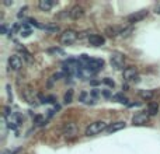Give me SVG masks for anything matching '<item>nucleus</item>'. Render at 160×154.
Wrapping results in <instances>:
<instances>
[{
    "label": "nucleus",
    "mask_w": 160,
    "mask_h": 154,
    "mask_svg": "<svg viewBox=\"0 0 160 154\" xmlns=\"http://www.w3.org/2000/svg\"><path fill=\"white\" fill-rule=\"evenodd\" d=\"M17 49H18V52H20V53L23 55V57H24L25 60H27V62H31V53L27 51V49L24 48V46L18 45V46H17Z\"/></svg>",
    "instance_id": "aec40b11"
},
{
    "label": "nucleus",
    "mask_w": 160,
    "mask_h": 154,
    "mask_svg": "<svg viewBox=\"0 0 160 154\" xmlns=\"http://www.w3.org/2000/svg\"><path fill=\"white\" fill-rule=\"evenodd\" d=\"M23 95H24L25 101H27L28 104H35V97H34V91L31 90V88H27V90H24V93H23Z\"/></svg>",
    "instance_id": "f3484780"
},
{
    "label": "nucleus",
    "mask_w": 160,
    "mask_h": 154,
    "mask_svg": "<svg viewBox=\"0 0 160 154\" xmlns=\"http://www.w3.org/2000/svg\"><path fill=\"white\" fill-rule=\"evenodd\" d=\"M125 126H127V123H125L124 121H118V122H114V123H110L108 127H107L106 132L107 133H114V132H119V130L125 129Z\"/></svg>",
    "instance_id": "f8f14e48"
},
{
    "label": "nucleus",
    "mask_w": 160,
    "mask_h": 154,
    "mask_svg": "<svg viewBox=\"0 0 160 154\" xmlns=\"http://www.w3.org/2000/svg\"><path fill=\"white\" fill-rule=\"evenodd\" d=\"M79 100L82 101L83 104H87V105H94V104H96V98L91 95V93H87V91H83V93H80V97H79Z\"/></svg>",
    "instance_id": "ddd939ff"
},
{
    "label": "nucleus",
    "mask_w": 160,
    "mask_h": 154,
    "mask_svg": "<svg viewBox=\"0 0 160 154\" xmlns=\"http://www.w3.org/2000/svg\"><path fill=\"white\" fill-rule=\"evenodd\" d=\"M55 2H52V0H39L38 2V9L42 10V11H49V10L54 7Z\"/></svg>",
    "instance_id": "4468645a"
},
{
    "label": "nucleus",
    "mask_w": 160,
    "mask_h": 154,
    "mask_svg": "<svg viewBox=\"0 0 160 154\" xmlns=\"http://www.w3.org/2000/svg\"><path fill=\"white\" fill-rule=\"evenodd\" d=\"M6 88H7V95H9V102H11V100H13V94H11V88H10V84H7Z\"/></svg>",
    "instance_id": "c756f323"
},
{
    "label": "nucleus",
    "mask_w": 160,
    "mask_h": 154,
    "mask_svg": "<svg viewBox=\"0 0 160 154\" xmlns=\"http://www.w3.org/2000/svg\"><path fill=\"white\" fill-rule=\"evenodd\" d=\"M84 15V9L82 6H73L72 9L69 10V17L72 20H79Z\"/></svg>",
    "instance_id": "9b49d317"
},
{
    "label": "nucleus",
    "mask_w": 160,
    "mask_h": 154,
    "mask_svg": "<svg viewBox=\"0 0 160 154\" xmlns=\"http://www.w3.org/2000/svg\"><path fill=\"white\" fill-rule=\"evenodd\" d=\"M3 154H11V151H4Z\"/></svg>",
    "instance_id": "e433bc0d"
},
{
    "label": "nucleus",
    "mask_w": 160,
    "mask_h": 154,
    "mask_svg": "<svg viewBox=\"0 0 160 154\" xmlns=\"http://www.w3.org/2000/svg\"><path fill=\"white\" fill-rule=\"evenodd\" d=\"M77 126H76L75 123H66L63 127V136L67 137V139H70V137H75L77 136Z\"/></svg>",
    "instance_id": "1a4fd4ad"
},
{
    "label": "nucleus",
    "mask_w": 160,
    "mask_h": 154,
    "mask_svg": "<svg viewBox=\"0 0 160 154\" xmlns=\"http://www.w3.org/2000/svg\"><path fill=\"white\" fill-rule=\"evenodd\" d=\"M154 13L160 15V4H159V6H156V9H154Z\"/></svg>",
    "instance_id": "f704fd0d"
},
{
    "label": "nucleus",
    "mask_w": 160,
    "mask_h": 154,
    "mask_svg": "<svg viewBox=\"0 0 160 154\" xmlns=\"http://www.w3.org/2000/svg\"><path fill=\"white\" fill-rule=\"evenodd\" d=\"M101 83V80H90V84L91 85H98Z\"/></svg>",
    "instance_id": "2f4dec72"
},
{
    "label": "nucleus",
    "mask_w": 160,
    "mask_h": 154,
    "mask_svg": "<svg viewBox=\"0 0 160 154\" xmlns=\"http://www.w3.org/2000/svg\"><path fill=\"white\" fill-rule=\"evenodd\" d=\"M122 32H124V30L119 28V27H115V25H114V27H107L106 28V34L108 36H111V38H112V36L119 35V34H122Z\"/></svg>",
    "instance_id": "dca6fc26"
},
{
    "label": "nucleus",
    "mask_w": 160,
    "mask_h": 154,
    "mask_svg": "<svg viewBox=\"0 0 160 154\" xmlns=\"http://www.w3.org/2000/svg\"><path fill=\"white\" fill-rule=\"evenodd\" d=\"M148 10H141V11H135L133 14H129L127 17V21L129 23V24H135V23H139L142 21V20H145L146 15H148Z\"/></svg>",
    "instance_id": "423d86ee"
},
{
    "label": "nucleus",
    "mask_w": 160,
    "mask_h": 154,
    "mask_svg": "<svg viewBox=\"0 0 160 154\" xmlns=\"http://www.w3.org/2000/svg\"><path fill=\"white\" fill-rule=\"evenodd\" d=\"M4 4H6V6H11L13 2H4Z\"/></svg>",
    "instance_id": "c9c22d12"
},
{
    "label": "nucleus",
    "mask_w": 160,
    "mask_h": 154,
    "mask_svg": "<svg viewBox=\"0 0 160 154\" xmlns=\"http://www.w3.org/2000/svg\"><path fill=\"white\" fill-rule=\"evenodd\" d=\"M139 105H141V104H139V102H132V104H128V106H129V108H131V106H139Z\"/></svg>",
    "instance_id": "72a5a7b5"
},
{
    "label": "nucleus",
    "mask_w": 160,
    "mask_h": 154,
    "mask_svg": "<svg viewBox=\"0 0 160 154\" xmlns=\"http://www.w3.org/2000/svg\"><path fill=\"white\" fill-rule=\"evenodd\" d=\"M48 53L49 55H54V56H65V51L62 48H49L48 49Z\"/></svg>",
    "instance_id": "412c9836"
},
{
    "label": "nucleus",
    "mask_w": 160,
    "mask_h": 154,
    "mask_svg": "<svg viewBox=\"0 0 160 154\" xmlns=\"http://www.w3.org/2000/svg\"><path fill=\"white\" fill-rule=\"evenodd\" d=\"M148 114L149 116H154V115L159 114V104L157 102H150L148 105Z\"/></svg>",
    "instance_id": "a211bd4d"
},
{
    "label": "nucleus",
    "mask_w": 160,
    "mask_h": 154,
    "mask_svg": "<svg viewBox=\"0 0 160 154\" xmlns=\"http://www.w3.org/2000/svg\"><path fill=\"white\" fill-rule=\"evenodd\" d=\"M110 63L114 67L115 70H121L124 69V63H125V57L121 52H112L110 56Z\"/></svg>",
    "instance_id": "20e7f679"
},
{
    "label": "nucleus",
    "mask_w": 160,
    "mask_h": 154,
    "mask_svg": "<svg viewBox=\"0 0 160 154\" xmlns=\"http://www.w3.org/2000/svg\"><path fill=\"white\" fill-rule=\"evenodd\" d=\"M73 101V91L72 90H67L66 94H65V97H63V102L65 104H70Z\"/></svg>",
    "instance_id": "b1692460"
},
{
    "label": "nucleus",
    "mask_w": 160,
    "mask_h": 154,
    "mask_svg": "<svg viewBox=\"0 0 160 154\" xmlns=\"http://www.w3.org/2000/svg\"><path fill=\"white\" fill-rule=\"evenodd\" d=\"M41 30H45V31H48V32H58L59 31V27H58L56 24H54V23H48V24H44V25H41Z\"/></svg>",
    "instance_id": "6ab92c4d"
},
{
    "label": "nucleus",
    "mask_w": 160,
    "mask_h": 154,
    "mask_svg": "<svg viewBox=\"0 0 160 154\" xmlns=\"http://www.w3.org/2000/svg\"><path fill=\"white\" fill-rule=\"evenodd\" d=\"M122 77H124L125 81H131V80H135L138 77V69L135 66H129L125 67L124 72H122Z\"/></svg>",
    "instance_id": "6e6552de"
},
{
    "label": "nucleus",
    "mask_w": 160,
    "mask_h": 154,
    "mask_svg": "<svg viewBox=\"0 0 160 154\" xmlns=\"http://www.w3.org/2000/svg\"><path fill=\"white\" fill-rule=\"evenodd\" d=\"M107 127H108V125H107L104 121L91 122V123L87 127H86L84 135H86V136H96V135H98V133L107 130Z\"/></svg>",
    "instance_id": "f257e3e1"
},
{
    "label": "nucleus",
    "mask_w": 160,
    "mask_h": 154,
    "mask_svg": "<svg viewBox=\"0 0 160 154\" xmlns=\"http://www.w3.org/2000/svg\"><path fill=\"white\" fill-rule=\"evenodd\" d=\"M89 44L93 46H103L106 44V38L98 34H91V35H89Z\"/></svg>",
    "instance_id": "9d476101"
},
{
    "label": "nucleus",
    "mask_w": 160,
    "mask_h": 154,
    "mask_svg": "<svg viewBox=\"0 0 160 154\" xmlns=\"http://www.w3.org/2000/svg\"><path fill=\"white\" fill-rule=\"evenodd\" d=\"M139 95H141V98H143V100H152L154 93L150 91V90H142L141 93H139Z\"/></svg>",
    "instance_id": "4be33fe9"
},
{
    "label": "nucleus",
    "mask_w": 160,
    "mask_h": 154,
    "mask_svg": "<svg viewBox=\"0 0 160 154\" xmlns=\"http://www.w3.org/2000/svg\"><path fill=\"white\" fill-rule=\"evenodd\" d=\"M25 23H27L28 25H31V27H32V25H34V27H38V28L41 27V24H38V21H37L35 18H28Z\"/></svg>",
    "instance_id": "bb28decb"
},
{
    "label": "nucleus",
    "mask_w": 160,
    "mask_h": 154,
    "mask_svg": "<svg viewBox=\"0 0 160 154\" xmlns=\"http://www.w3.org/2000/svg\"><path fill=\"white\" fill-rule=\"evenodd\" d=\"M18 34H20L21 36H30L31 34H32V28H31V25H28L27 23H23V24L20 25Z\"/></svg>",
    "instance_id": "2eb2a0df"
},
{
    "label": "nucleus",
    "mask_w": 160,
    "mask_h": 154,
    "mask_svg": "<svg viewBox=\"0 0 160 154\" xmlns=\"http://www.w3.org/2000/svg\"><path fill=\"white\" fill-rule=\"evenodd\" d=\"M27 11H28V7L25 6V7H23V9H20V11L17 13V17L18 18H23V17H25V14H27Z\"/></svg>",
    "instance_id": "cd10ccee"
},
{
    "label": "nucleus",
    "mask_w": 160,
    "mask_h": 154,
    "mask_svg": "<svg viewBox=\"0 0 160 154\" xmlns=\"http://www.w3.org/2000/svg\"><path fill=\"white\" fill-rule=\"evenodd\" d=\"M90 93H91V95H93V97L96 98V100L100 97V95H101V91H100V90H97V88H93V90H91Z\"/></svg>",
    "instance_id": "c85d7f7f"
},
{
    "label": "nucleus",
    "mask_w": 160,
    "mask_h": 154,
    "mask_svg": "<svg viewBox=\"0 0 160 154\" xmlns=\"http://www.w3.org/2000/svg\"><path fill=\"white\" fill-rule=\"evenodd\" d=\"M101 94H103V95H104V97H106V98H110V97H114V95H112V94H111V93H110V91H108V90H103V91H101Z\"/></svg>",
    "instance_id": "7c9ffc66"
},
{
    "label": "nucleus",
    "mask_w": 160,
    "mask_h": 154,
    "mask_svg": "<svg viewBox=\"0 0 160 154\" xmlns=\"http://www.w3.org/2000/svg\"><path fill=\"white\" fill-rule=\"evenodd\" d=\"M7 32V27L6 24H2V34H6Z\"/></svg>",
    "instance_id": "473e14b6"
},
{
    "label": "nucleus",
    "mask_w": 160,
    "mask_h": 154,
    "mask_svg": "<svg viewBox=\"0 0 160 154\" xmlns=\"http://www.w3.org/2000/svg\"><path fill=\"white\" fill-rule=\"evenodd\" d=\"M9 66H10V69L14 70V72L20 70L23 67L21 56H18V55H11V56H9Z\"/></svg>",
    "instance_id": "0eeeda50"
},
{
    "label": "nucleus",
    "mask_w": 160,
    "mask_h": 154,
    "mask_svg": "<svg viewBox=\"0 0 160 154\" xmlns=\"http://www.w3.org/2000/svg\"><path fill=\"white\" fill-rule=\"evenodd\" d=\"M4 119H6L7 126H9L11 130H17L23 123V118H21V115L18 114V112L10 111L7 115H4Z\"/></svg>",
    "instance_id": "f03ea898"
},
{
    "label": "nucleus",
    "mask_w": 160,
    "mask_h": 154,
    "mask_svg": "<svg viewBox=\"0 0 160 154\" xmlns=\"http://www.w3.org/2000/svg\"><path fill=\"white\" fill-rule=\"evenodd\" d=\"M103 83H104V84H107L108 87H111V88H114V87H115L114 80L110 79V77H106V79H103Z\"/></svg>",
    "instance_id": "a878e982"
},
{
    "label": "nucleus",
    "mask_w": 160,
    "mask_h": 154,
    "mask_svg": "<svg viewBox=\"0 0 160 154\" xmlns=\"http://www.w3.org/2000/svg\"><path fill=\"white\" fill-rule=\"evenodd\" d=\"M149 122V114L148 112H138L133 115L132 118V125L133 126H143Z\"/></svg>",
    "instance_id": "39448f33"
},
{
    "label": "nucleus",
    "mask_w": 160,
    "mask_h": 154,
    "mask_svg": "<svg viewBox=\"0 0 160 154\" xmlns=\"http://www.w3.org/2000/svg\"><path fill=\"white\" fill-rule=\"evenodd\" d=\"M77 38H79V34L75 30H66L61 34L59 41H61L62 45H72V44H75L77 41Z\"/></svg>",
    "instance_id": "7ed1b4c3"
},
{
    "label": "nucleus",
    "mask_w": 160,
    "mask_h": 154,
    "mask_svg": "<svg viewBox=\"0 0 160 154\" xmlns=\"http://www.w3.org/2000/svg\"><path fill=\"white\" fill-rule=\"evenodd\" d=\"M112 98H114L115 101H118V102H119V104H128V101H129V100H128V98L125 97V95H124V94H122V93H118V94H115V95H114V97H112Z\"/></svg>",
    "instance_id": "5701e85b"
},
{
    "label": "nucleus",
    "mask_w": 160,
    "mask_h": 154,
    "mask_svg": "<svg viewBox=\"0 0 160 154\" xmlns=\"http://www.w3.org/2000/svg\"><path fill=\"white\" fill-rule=\"evenodd\" d=\"M34 123L38 125V126H42L44 123L46 125V121H45V118H44V116H41V115H37L35 119H34Z\"/></svg>",
    "instance_id": "393cba45"
}]
</instances>
